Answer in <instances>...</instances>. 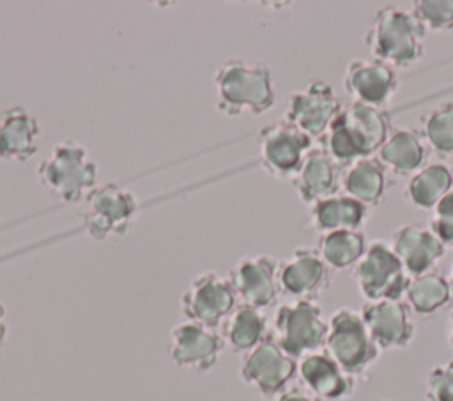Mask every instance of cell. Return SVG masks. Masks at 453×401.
Masks as SVG:
<instances>
[{
  "label": "cell",
  "instance_id": "8992f818",
  "mask_svg": "<svg viewBox=\"0 0 453 401\" xmlns=\"http://www.w3.org/2000/svg\"><path fill=\"white\" fill-rule=\"evenodd\" d=\"M276 341L290 357H304L326 344L329 322L324 320L322 307L311 299H297L283 304L274 318Z\"/></svg>",
  "mask_w": 453,
  "mask_h": 401
},
{
  "label": "cell",
  "instance_id": "7a4b0ae2",
  "mask_svg": "<svg viewBox=\"0 0 453 401\" xmlns=\"http://www.w3.org/2000/svg\"><path fill=\"white\" fill-rule=\"evenodd\" d=\"M212 81L216 87V106L228 117H237L244 111L262 115L274 106L273 76L260 64L230 58L216 69Z\"/></svg>",
  "mask_w": 453,
  "mask_h": 401
},
{
  "label": "cell",
  "instance_id": "d4e9b609",
  "mask_svg": "<svg viewBox=\"0 0 453 401\" xmlns=\"http://www.w3.org/2000/svg\"><path fill=\"white\" fill-rule=\"evenodd\" d=\"M223 339L225 344L235 353H248L258 343H262L267 334V318L260 309L241 304L234 313L223 322Z\"/></svg>",
  "mask_w": 453,
  "mask_h": 401
},
{
  "label": "cell",
  "instance_id": "d6986e66",
  "mask_svg": "<svg viewBox=\"0 0 453 401\" xmlns=\"http://www.w3.org/2000/svg\"><path fill=\"white\" fill-rule=\"evenodd\" d=\"M290 180L301 201L313 205L338 193L340 164L324 148H311Z\"/></svg>",
  "mask_w": 453,
  "mask_h": 401
},
{
  "label": "cell",
  "instance_id": "5b68a950",
  "mask_svg": "<svg viewBox=\"0 0 453 401\" xmlns=\"http://www.w3.org/2000/svg\"><path fill=\"white\" fill-rule=\"evenodd\" d=\"M326 353L350 376L366 373L379 359V346L372 339L361 313L342 307L329 318Z\"/></svg>",
  "mask_w": 453,
  "mask_h": 401
},
{
  "label": "cell",
  "instance_id": "e0dca14e",
  "mask_svg": "<svg viewBox=\"0 0 453 401\" xmlns=\"http://www.w3.org/2000/svg\"><path fill=\"white\" fill-rule=\"evenodd\" d=\"M361 318L372 339L382 350L405 348L414 337L409 306L402 300L366 302L361 309Z\"/></svg>",
  "mask_w": 453,
  "mask_h": 401
},
{
  "label": "cell",
  "instance_id": "cb8c5ba5",
  "mask_svg": "<svg viewBox=\"0 0 453 401\" xmlns=\"http://www.w3.org/2000/svg\"><path fill=\"white\" fill-rule=\"evenodd\" d=\"M343 187L349 196L363 203L366 208L375 207L386 194L388 177L386 168L379 159H359L343 173Z\"/></svg>",
  "mask_w": 453,
  "mask_h": 401
},
{
  "label": "cell",
  "instance_id": "1f68e13d",
  "mask_svg": "<svg viewBox=\"0 0 453 401\" xmlns=\"http://www.w3.org/2000/svg\"><path fill=\"white\" fill-rule=\"evenodd\" d=\"M434 210L430 230L446 247L453 249V189L437 203Z\"/></svg>",
  "mask_w": 453,
  "mask_h": 401
},
{
  "label": "cell",
  "instance_id": "30bf717a",
  "mask_svg": "<svg viewBox=\"0 0 453 401\" xmlns=\"http://www.w3.org/2000/svg\"><path fill=\"white\" fill-rule=\"evenodd\" d=\"M297 373V362L290 357L273 336H267L253 350L242 355L241 380L262 396L273 397L287 390V385Z\"/></svg>",
  "mask_w": 453,
  "mask_h": 401
},
{
  "label": "cell",
  "instance_id": "7402d4cb",
  "mask_svg": "<svg viewBox=\"0 0 453 401\" xmlns=\"http://www.w3.org/2000/svg\"><path fill=\"white\" fill-rule=\"evenodd\" d=\"M368 208L349 194H333L311 205L310 221L320 233L338 230H359L365 223Z\"/></svg>",
  "mask_w": 453,
  "mask_h": 401
},
{
  "label": "cell",
  "instance_id": "9c48e42d",
  "mask_svg": "<svg viewBox=\"0 0 453 401\" xmlns=\"http://www.w3.org/2000/svg\"><path fill=\"white\" fill-rule=\"evenodd\" d=\"M237 307V295L228 277L212 270L198 274L180 297V311L188 322L211 329L223 323Z\"/></svg>",
  "mask_w": 453,
  "mask_h": 401
},
{
  "label": "cell",
  "instance_id": "8fae6325",
  "mask_svg": "<svg viewBox=\"0 0 453 401\" xmlns=\"http://www.w3.org/2000/svg\"><path fill=\"white\" fill-rule=\"evenodd\" d=\"M257 143L264 170L276 178H292L311 150V138L285 118L262 127Z\"/></svg>",
  "mask_w": 453,
  "mask_h": 401
},
{
  "label": "cell",
  "instance_id": "83f0119b",
  "mask_svg": "<svg viewBox=\"0 0 453 401\" xmlns=\"http://www.w3.org/2000/svg\"><path fill=\"white\" fill-rule=\"evenodd\" d=\"M317 251L329 269L345 270L363 258L366 238L359 230L329 231L320 235Z\"/></svg>",
  "mask_w": 453,
  "mask_h": 401
},
{
  "label": "cell",
  "instance_id": "4fadbf2b",
  "mask_svg": "<svg viewBox=\"0 0 453 401\" xmlns=\"http://www.w3.org/2000/svg\"><path fill=\"white\" fill-rule=\"evenodd\" d=\"M278 270L280 261L269 254L246 256L232 267L228 281L242 304L264 309L273 306L281 291Z\"/></svg>",
  "mask_w": 453,
  "mask_h": 401
},
{
  "label": "cell",
  "instance_id": "e575fe53",
  "mask_svg": "<svg viewBox=\"0 0 453 401\" xmlns=\"http://www.w3.org/2000/svg\"><path fill=\"white\" fill-rule=\"evenodd\" d=\"M448 339H449V343L453 346V314L449 316V322H448Z\"/></svg>",
  "mask_w": 453,
  "mask_h": 401
},
{
  "label": "cell",
  "instance_id": "52a82bcc",
  "mask_svg": "<svg viewBox=\"0 0 453 401\" xmlns=\"http://www.w3.org/2000/svg\"><path fill=\"white\" fill-rule=\"evenodd\" d=\"M354 279L368 302L400 300L409 286V274L389 244L373 240L356 263Z\"/></svg>",
  "mask_w": 453,
  "mask_h": 401
},
{
  "label": "cell",
  "instance_id": "6da1fadb",
  "mask_svg": "<svg viewBox=\"0 0 453 401\" xmlns=\"http://www.w3.org/2000/svg\"><path fill=\"white\" fill-rule=\"evenodd\" d=\"M389 138V117L384 110L363 102L342 108L326 131L324 150L340 166H350L379 152Z\"/></svg>",
  "mask_w": 453,
  "mask_h": 401
},
{
  "label": "cell",
  "instance_id": "2e32d148",
  "mask_svg": "<svg viewBox=\"0 0 453 401\" xmlns=\"http://www.w3.org/2000/svg\"><path fill=\"white\" fill-rule=\"evenodd\" d=\"M343 85L354 101L382 108L393 99L398 78L391 65L377 58H357L347 65Z\"/></svg>",
  "mask_w": 453,
  "mask_h": 401
},
{
  "label": "cell",
  "instance_id": "603a6c76",
  "mask_svg": "<svg viewBox=\"0 0 453 401\" xmlns=\"http://www.w3.org/2000/svg\"><path fill=\"white\" fill-rule=\"evenodd\" d=\"M428 155L423 138L412 129H396L379 150V161L396 175H409L421 170Z\"/></svg>",
  "mask_w": 453,
  "mask_h": 401
},
{
  "label": "cell",
  "instance_id": "8d00e7d4",
  "mask_svg": "<svg viewBox=\"0 0 453 401\" xmlns=\"http://www.w3.org/2000/svg\"><path fill=\"white\" fill-rule=\"evenodd\" d=\"M382 401H388V399H382Z\"/></svg>",
  "mask_w": 453,
  "mask_h": 401
},
{
  "label": "cell",
  "instance_id": "f1b7e54d",
  "mask_svg": "<svg viewBox=\"0 0 453 401\" xmlns=\"http://www.w3.org/2000/svg\"><path fill=\"white\" fill-rule=\"evenodd\" d=\"M421 138L439 155L453 154V101L435 106L423 117Z\"/></svg>",
  "mask_w": 453,
  "mask_h": 401
},
{
  "label": "cell",
  "instance_id": "44dd1931",
  "mask_svg": "<svg viewBox=\"0 0 453 401\" xmlns=\"http://www.w3.org/2000/svg\"><path fill=\"white\" fill-rule=\"evenodd\" d=\"M39 120L23 106L0 111V161H28L39 148Z\"/></svg>",
  "mask_w": 453,
  "mask_h": 401
},
{
  "label": "cell",
  "instance_id": "277c9868",
  "mask_svg": "<svg viewBox=\"0 0 453 401\" xmlns=\"http://www.w3.org/2000/svg\"><path fill=\"white\" fill-rule=\"evenodd\" d=\"M37 178L58 200L74 205L97 187V164L83 145L65 140L39 163Z\"/></svg>",
  "mask_w": 453,
  "mask_h": 401
},
{
  "label": "cell",
  "instance_id": "ac0fdd59",
  "mask_svg": "<svg viewBox=\"0 0 453 401\" xmlns=\"http://www.w3.org/2000/svg\"><path fill=\"white\" fill-rule=\"evenodd\" d=\"M389 246L412 277L430 272L446 253V246L437 235L418 224H403L396 228L391 233Z\"/></svg>",
  "mask_w": 453,
  "mask_h": 401
},
{
  "label": "cell",
  "instance_id": "3957f363",
  "mask_svg": "<svg viewBox=\"0 0 453 401\" xmlns=\"http://www.w3.org/2000/svg\"><path fill=\"white\" fill-rule=\"evenodd\" d=\"M425 35L426 30L412 11L382 7L375 12L365 42L373 58L393 69H407L423 57Z\"/></svg>",
  "mask_w": 453,
  "mask_h": 401
},
{
  "label": "cell",
  "instance_id": "ffe728a7",
  "mask_svg": "<svg viewBox=\"0 0 453 401\" xmlns=\"http://www.w3.org/2000/svg\"><path fill=\"white\" fill-rule=\"evenodd\" d=\"M297 373L306 389L317 397L342 399L354 392V376L340 367V364L327 353H308L297 364Z\"/></svg>",
  "mask_w": 453,
  "mask_h": 401
},
{
  "label": "cell",
  "instance_id": "ba28073f",
  "mask_svg": "<svg viewBox=\"0 0 453 401\" xmlns=\"http://www.w3.org/2000/svg\"><path fill=\"white\" fill-rule=\"evenodd\" d=\"M85 201L83 223L88 235L96 240L124 237L138 214L136 196L117 184L96 187Z\"/></svg>",
  "mask_w": 453,
  "mask_h": 401
},
{
  "label": "cell",
  "instance_id": "7c38bea8",
  "mask_svg": "<svg viewBox=\"0 0 453 401\" xmlns=\"http://www.w3.org/2000/svg\"><path fill=\"white\" fill-rule=\"evenodd\" d=\"M340 110L342 104L333 87L322 79H311L288 97L285 120L310 138H319L326 134Z\"/></svg>",
  "mask_w": 453,
  "mask_h": 401
},
{
  "label": "cell",
  "instance_id": "484cf974",
  "mask_svg": "<svg viewBox=\"0 0 453 401\" xmlns=\"http://www.w3.org/2000/svg\"><path fill=\"white\" fill-rule=\"evenodd\" d=\"M453 173L446 164L432 163L418 170L405 187L407 200L418 208H435L437 203L451 191Z\"/></svg>",
  "mask_w": 453,
  "mask_h": 401
},
{
  "label": "cell",
  "instance_id": "d590c367",
  "mask_svg": "<svg viewBox=\"0 0 453 401\" xmlns=\"http://www.w3.org/2000/svg\"><path fill=\"white\" fill-rule=\"evenodd\" d=\"M449 286H451V293H453V267H451V277H449Z\"/></svg>",
  "mask_w": 453,
  "mask_h": 401
},
{
  "label": "cell",
  "instance_id": "5bb4252c",
  "mask_svg": "<svg viewBox=\"0 0 453 401\" xmlns=\"http://www.w3.org/2000/svg\"><path fill=\"white\" fill-rule=\"evenodd\" d=\"M225 348L223 336L211 327L184 322L172 329L170 334V359L179 367L195 373L212 369Z\"/></svg>",
  "mask_w": 453,
  "mask_h": 401
},
{
  "label": "cell",
  "instance_id": "836d02e7",
  "mask_svg": "<svg viewBox=\"0 0 453 401\" xmlns=\"http://www.w3.org/2000/svg\"><path fill=\"white\" fill-rule=\"evenodd\" d=\"M7 337V322H5V307L0 302V348Z\"/></svg>",
  "mask_w": 453,
  "mask_h": 401
},
{
  "label": "cell",
  "instance_id": "9a60e30c",
  "mask_svg": "<svg viewBox=\"0 0 453 401\" xmlns=\"http://www.w3.org/2000/svg\"><path fill=\"white\" fill-rule=\"evenodd\" d=\"M280 288L296 299L315 300L331 284V269L317 249L296 247L294 253L280 263Z\"/></svg>",
  "mask_w": 453,
  "mask_h": 401
},
{
  "label": "cell",
  "instance_id": "f546056e",
  "mask_svg": "<svg viewBox=\"0 0 453 401\" xmlns=\"http://www.w3.org/2000/svg\"><path fill=\"white\" fill-rule=\"evenodd\" d=\"M412 12L425 30H453V0H418Z\"/></svg>",
  "mask_w": 453,
  "mask_h": 401
},
{
  "label": "cell",
  "instance_id": "4dcf8cb0",
  "mask_svg": "<svg viewBox=\"0 0 453 401\" xmlns=\"http://www.w3.org/2000/svg\"><path fill=\"white\" fill-rule=\"evenodd\" d=\"M425 396L428 401H453V360L430 369L425 380Z\"/></svg>",
  "mask_w": 453,
  "mask_h": 401
},
{
  "label": "cell",
  "instance_id": "d6a6232c",
  "mask_svg": "<svg viewBox=\"0 0 453 401\" xmlns=\"http://www.w3.org/2000/svg\"><path fill=\"white\" fill-rule=\"evenodd\" d=\"M274 401H322V399L311 394L310 390L288 389V390H283L280 396H276Z\"/></svg>",
  "mask_w": 453,
  "mask_h": 401
},
{
  "label": "cell",
  "instance_id": "4316f807",
  "mask_svg": "<svg viewBox=\"0 0 453 401\" xmlns=\"http://www.w3.org/2000/svg\"><path fill=\"white\" fill-rule=\"evenodd\" d=\"M451 295L449 281L435 270L414 276L409 281L405 291L411 309L421 316H430L446 307L451 300Z\"/></svg>",
  "mask_w": 453,
  "mask_h": 401
}]
</instances>
